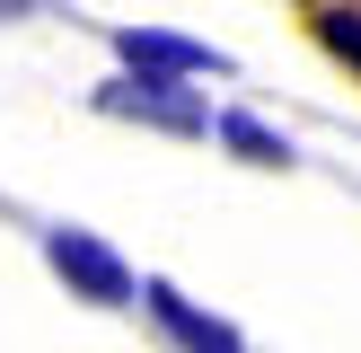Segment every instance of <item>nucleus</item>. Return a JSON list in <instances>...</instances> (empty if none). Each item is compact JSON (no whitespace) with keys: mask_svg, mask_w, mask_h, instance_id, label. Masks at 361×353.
Listing matches in <instances>:
<instances>
[{"mask_svg":"<svg viewBox=\"0 0 361 353\" xmlns=\"http://www.w3.org/2000/svg\"><path fill=\"white\" fill-rule=\"evenodd\" d=\"M44 256H53V274H62L80 300H97V309H133V300L150 292V282H133V265H123L106 239H88V229H44Z\"/></svg>","mask_w":361,"mask_h":353,"instance_id":"obj_1","label":"nucleus"},{"mask_svg":"<svg viewBox=\"0 0 361 353\" xmlns=\"http://www.w3.org/2000/svg\"><path fill=\"white\" fill-rule=\"evenodd\" d=\"M221 141L238 159H256V168H291V141H282L274 124H256V115H221Z\"/></svg>","mask_w":361,"mask_h":353,"instance_id":"obj_5","label":"nucleus"},{"mask_svg":"<svg viewBox=\"0 0 361 353\" xmlns=\"http://www.w3.org/2000/svg\"><path fill=\"white\" fill-rule=\"evenodd\" d=\"M141 300H150V318H159V327H168L176 345H185V353H247V345H238V327H221V318H203V309H194L185 292H168V282H150Z\"/></svg>","mask_w":361,"mask_h":353,"instance_id":"obj_4","label":"nucleus"},{"mask_svg":"<svg viewBox=\"0 0 361 353\" xmlns=\"http://www.w3.org/2000/svg\"><path fill=\"white\" fill-rule=\"evenodd\" d=\"M317 44L361 71V9H317Z\"/></svg>","mask_w":361,"mask_h":353,"instance_id":"obj_6","label":"nucleus"},{"mask_svg":"<svg viewBox=\"0 0 361 353\" xmlns=\"http://www.w3.org/2000/svg\"><path fill=\"white\" fill-rule=\"evenodd\" d=\"M115 53H123L133 71H159V80H185V71H229V53L194 44V35H168V27H123Z\"/></svg>","mask_w":361,"mask_h":353,"instance_id":"obj_3","label":"nucleus"},{"mask_svg":"<svg viewBox=\"0 0 361 353\" xmlns=\"http://www.w3.org/2000/svg\"><path fill=\"white\" fill-rule=\"evenodd\" d=\"M0 18H18V9H0Z\"/></svg>","mask_w":361,"mask_h":353,"instance_id":"obj_7","label":"nucleus"},{"mask_svg":"<svg viewBox=\"0 0 361 353\" xmlns=\"http://www.w3.org/2000/svg\"><path fill=\"white\" fill-rule=\"evenodd\" d=\"M97 106H106V115H141V124H159V133H221V124L203 115V97L176 88V80H159V71H123V80H106Z\"/></svg>","mask_w":361,"mask_h":353,"instance_id":"obj_2","label":"nucleus"}]
</instances>
